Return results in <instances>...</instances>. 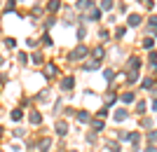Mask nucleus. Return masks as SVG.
I'll use <instances>...</instances> for the list:
<instances>
[{
    "label": "nucleus",
    "instance_id": "1",
    "mask_svg": "<svg viewBox=\"0 0 157 152\" xmlns=\"http://www.w3.org/2000/svg\"><path fill=\"white\" fill-rule=\"evenodd\" d=\"M82 54H87V49H85V47H78V49H75V52L71 54V59H80Z\"/></svg>",
    "mask_w": 157,
    "mask_h": 152
},
{
    "label": "nucleus",
    "instance_id": "2",
    "mask_svg": "<svg viewBox=\"0 0 157 152\" xmlns=\"http://www.w3.org/2000/svg\"><path fill=\"white\" fill-rule=\"evenodd\" d=\"M56 131H59L61 136H66V131H68V126H66L63 122H59V124H56Z\"/></svg>",
    "mask_w": 157,
    "mask_h": 152
},
{
    "label": "nucleus",
    "instance_id": "3",
    "mask_svg": "<svg viewBox=\"0 0 157 152\" xmlns=\"http://www.w3.org/2000/svg\"><path fill=\"white\" fill-rule=\"evenodd\" d=\"M21 117H24L21 110H12V119H14V122H21Z\"/></svg>",
    "mask_w": 157,
    "mask_h": 152
},
{
    "label": "nucleus",
    "instance_id": "4",
    "mask_svg": "<svg viewBox=\"0 0 157 152\" xmlns=\"http://www.w3.org/2000/svg\"><path fill=\"white\" fill-rule=\"evenodd\" d=\"M124 117H127V110H117V113H115V119H117V122H122Z\"/></svg>",
    "mask_w": 157,
    "mask_h": 152
},
{
    "label": "nucleus",
    "instance_id": "5",
    "mask_svg": "<svg viewBox=\"0 0 157 152\" xmlns=\"http://www.w3.org/2000/svg\"><path fill=\"white\" fill-rule=\"evenodd\" d=\"M28 119H31V124H40V115L38 113H31V117H28Z\"/></svg>",
    "mask_w": 157,
    "mask_h": 152
},
{
    "label": "nucleus",
    "instance_id": "6",
    "mask_svg": "<svg viewBox=\"0 0 157 152\" xmlns=\"http://www.w3.org/2000/svg\"><path fill=\"white\" fill-rule=\"evenodd\" d=\"M61 87H63V89H71V87H73V80H71V77L63 80V82H61Z\"/></svg>",
    "mask_w": 157,
    "mask_h": 152
},
{
    "label": "nucleus",
    "instance_id": "7",
    "mask_svg": "<svg viewBox=\"0 0 157 152\" xmlns=\"http://www.w3.org/2000/svg\"><path fill=\"white\" fill-rule=\"evenodd\" d=\"M129 24H131V26H136V24H141V19H138L136 14H134V17H131V19H129Z\"/></svg>",
    "mask_w": 157,
    "mask_h": 152
},
{
    "label": "nucleus",
    "instance_id": "8",
    "mask_svg": "<svg viewBox=\"0 0 157 152\" xmlns=\"http://www.w3.org/2000/svg\"><path fill=\"white\" fill-rule=\"evenodd\" d=\"M12 9H14V0H10V2L5 5V12H12Z\"/></svg>",
    "mask_w": 157,
    "mask_h": 152
},
{
    "label": "nucleus",
    "instance_id": "9",
    "mask_svg": "<svg viewBox=\"0 0 157 152\" xmlns=\"http://www.w3.org/2000/svg\"><path fill=\"white\" fill-rule=\"evenodd\" d=\"M49 9H52V12H54V9H59V2H56V0H52V2H49Z\"/></svg>",
    "mask_w": 157,
    "mask_h": 152
},
{
    "label": "nucleus",
    "instance_id": "10",
    "mask_svg": "<svg viewBox=\"0 0 157 152\" xmlns=\"http://www.w3.org/2000/svg\"><path fill=\"white\" fill-rule=\"evenodd\" d=\"M5 45H7V47H14L17 42H14V38H7V40H5Z\"/></svg>",
    "mask_w": 157,
    "mask_h": 152
},
{
    "label": "nucleus",
    "instance_id": "11",
    "mask_svg": "<svg viewBox=\"0 0 157 152\" xmlns=\"http://www.w3.org/2000/svg\"><path fill=\"white\" fill-rule=\"evenodd\" d=\"M2 133H5V129H2V126H0V138H2Z\"/></svg>",
    "mask_w": 157,
    "mask_h": 152
},
{
    "label": "nucleus",
    "instance_id": "12",
    "mask_svg": "<svg viewBox=\"0 0 157 152\" xmlns=\"http://www.w3.org/2000/svg\"><path fill=\"white\" fill-rule=\"evenodd\" d=\"M0 66H2V56H0Z\"/></svg>",
    "mask_w": 157,
    "mask_h": 152
}]
</instances>
